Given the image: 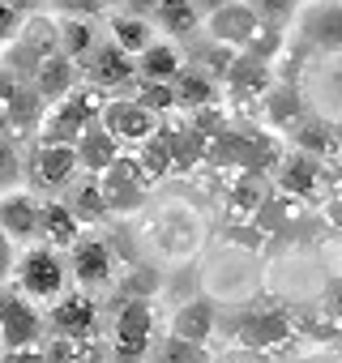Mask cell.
I'll return each mask as SVG.
<instances>
[{
	"mask_svg": "<svg viewBox=\"0 0 342 363\" xmlns=\"http://www.w3.org/2000/svg\"><path fill=\"white\" fill-rule=\"evenodd\" d=\"M13 282L26 299L35 303H52L56 295H65L69 286V261L60 257V248L52 244H35L22 261H13Z\"/></svg>",
	"mask_w": 342,
	"mask_h": 363,
	"instance_id": "1",
	"label": "cell"
},
{
	"mask_svg": "<svg viewBox=\"0 0 342 363\" xmlns=\"http://www.w3.org/2000/svg\"><path fill=\"white\" fill-rule=\"evenodd\" d=\"M150 346H154V303L145 295H128L111 320V359L141 363Z\"/></svg>",
	"mask_w": 342,
	"mask_h": 363,
	"instance_id": "2",
	"label": "cell"
},
{
	"mask_svg": "<svg viewBox=\"0 0 342 363\" xmlns=\"http://www.w3.org/2000/svg\"><path fill=\"white\" fill-rule=\"evenodd\" d=\"M103 103H107V94H103L99 86L69 90V94L56 99V107L48 111V120H43V141H65V145H73L77 133L103 116Z\"/></svg>",
	"mask_w": 342,
	"mask_h": 363,
	"instance_id": "3",
	"label": "cell"
},
{
	"mask_svg": "<svg viewBox=\"0 0 342 363\" xmlns=\"http://www.w3.org/2000/svg\"><path fill=\"white\" fill-rule=\"evenodd\" d=\"M99 193H103V201H107V214H128V210H137L141 201H145V175H141V167H137V154H116L99 175Z\"/></svg>",
	"mask_w": 342,
	"mask_h": 363,
	"instance_id": "4",
	"label": "cell"
},
{
	"mask_svg": "<svg viewBox=\"0 0 342 363\" xmlns=\"http://www.w3.org/2000/svg\"><path fill=\"white\" fill-rule=\"evenodd\" d=\"M39 337H43V312L35 308V299H26L18 286L9 291L0 282V342H5V350L39 346Z\"/></svg>",
	"mask_w": 342,
	"mask_h": 363,
	"instance_id": "5",
	"label": "cell"
},
{
	"mask_svg": "<svg viewBox=\"0 0 342 363\" xmlns=\"http://www.w3.org/2000/svg\"><path fill=\"white\" fill-rule=\"evenodd\" d=\"M43 329L60 337H94L99 333V303L86 291H69L52 299V312L43 316Z\"/></svg>",
	"mask_w": 342,
	"mask_h": 363,
	"instance_id": "6",
	"label": "cell"
},
{
	"mask_svg": "<svg viewBox=\"0 0 342 363\" xmlns=\"http://www.w3.org/2000/svg\"><path fill=\"white\" fill-rule=\"evenodd\" d=\"M99 124H103L120 145H141V141L158 128V111L141 107L137 99H107Z\"/></svg>",
	"mask_w": 342,
	"mask_h": 363,
	"instance_id": "7",
	"label": "cell"
},
{
	"mask_svg": "<svg viewBox=\"0 0 342 363\" xmlns=\"http://www.w3.org/2000/svg\"><path fill=\"white\" fill-rule=\"evenodd\" d=\"M69 269H73V278H77L86 291L107 286L111 274H116L111 244H107L103 235H77V240L69 244Z\"/></svg>",
	"mask_w": 342,
	"mask_h": 363,
	"instance_id": "8",
	"label": "cell"
},
{
	"mask_svg": "<svg viewBox=\"0 0 342 363\" xmlns=\"http://www.w3.org/2000/svg\"><path fill=\"white\" fill-rule=\"evenodd\" d=\"M9 43H13V48H9L5 65H9L13 73H35V65H39L43 56L56 52V22H48V18H31V22L18 26V35H13Z\"/></svg>",
	"mask_w": 342,
	"mask_h": 363,
	"instance_id": "9",
	"label": "cell"
},
{
	"mask_svg": "<svg viewBox=\"0 0 342 363\" xmlns=\"http://www.w3.org/2000/svg\"><path fill=\"white\" fill-rule=\"evenodd\" d=\"M86 77H90V86L111 90V86H124L137 77V60L120 43H94L86 52Z\"/></svg>",
	"mask_w": 342,
	"mask_h": 363,
	"instance_id": "10",
	"label": "cell"
},
{
	"mask_svg": "<svg viewBox=\"0 0 342 363\" xmlns=\"http://www.w3.org/2000/svg\"><path fill=\"white\" fill-rule=\"evenodd\" d=\"M261 22H265V18H261L253 5H244V0H231V5H223V9L210 13V39H219V43L244 52V43L257 35Z\"/></svg>",
	"mask_w": 342,
	"mask_h": 363,
	"instance_id": "11",
	"label": "cell"
},
{
	"mask_svg": "<svg viewBox=\"0 0 342 363\" xmlns=\"http://www.w3.org/2000/svg\"><path fill=\"white\" fill-rule=\"evenodd\" d=\"M236 342L253 350H282L291 342V320L282 312H244L236 320Z\"/></svg>",
	"mask_w": 342,
	"mask_h": 363,
	"instance_id": "12",
	"label": "cell"
},
{
	"mask_svg": "<svg viewBox=\"0 0 342 363\" xmlns=\"http://www.w3.org/2000/svg\"><path fill=\"white\" fill-rule=\"evenodd\" d=\"M223 82H227V94H231L236 103H253V99H261V94L274 86V73H270L265 60H257V56H248V52H236V60L227 65Z\"/></svg>",
	"mask_w": 342,
	"mask_h": 363,
	"instance_id": "13",
	"label": "cell"
},
{
	"mask_svg": "<svg viewBox=\"0 0 342 363\" xmlns=\"http://www.w3.org/2000/svg\"><path fill=\"white\" fill-rule=\"evenodd\" d=\"M321 189V158L295 150L282 158V171H278V193L282 197H295V201H308L312 193Z\"/></svg>",
	"mask_w": 342,
	"mask_h": 363,
	"instance_id": "14",
	"label": "cell"
},
{
	"mask_svg": "<svg viewBox=\"0 0 342 363\" xmlns=\"http://www.w3.org/2000/svg\"><path fill=\"white\" fill-rule=\"evenodd\" d=\"M35 179L43 189H65L77 179V154L65 141H43L35 154Z\"/></svg>",
	"mask_w": 342,
	"mask_h": 363,
	"instance_id": "15",
	"label": "cell"
},
{
	"mask_svg": "<svg viewBox=\"0 0 342 363\" xmlns=\"http://www.w3.org/2000/svg\"><path fill=\"white\" fill-rule=\"evenodd\" d=\"M73 82H77V60H69L60 48L52 56H43L35 65V73H31V90L39 99H65L73 90Z\"/></svg>",
	"mask_w": 342,
	"mask_h": 363,
	"instance_id": "16",
	"label": "cell"
},
{
	"mask_svg": "<svg viewBox=\"0 0 342 363\" xmlns=\"http://www.w3.org/2000/svg\"><path fill=\"white\" fill-rule=\"evenodd\" d=\"M0 231H5L13 244L35 240V231H39V197L35 193H5L0 197Z\"/></svg>",
	"mask_w": 342,
	"mask_h": 363,
	"instance_id": "17",
	"label": "cell"
},
{
	"mask_svg": "<svg viewBox=\"0 0 342 363\" xmlns=\"http://www.w3.org/2000/svg\"><path fill=\"white\" fill-rule=\"evenodd\" d=\"M73 154H77V171H86V175H99L116 154H120V141L94 120V124H86L82 133H77V141H73Z\"/></svg>",
	"mask_w": 342,
	"mask_h": 363,
	"instance_id": "18",
	"label": "cell"
},
{
	"mask_svg": "<svg viewBox=\"0 0 342 363\" xmlns=\"http://www.w3.org/2000/svg\"><path fill=\"white\" fill-rule=\"evenodd\" d=\"M35 235L52 248H69L82 235V218L65 201H39V231Z\"/></svg>",
	"mask_w": 342,
	"mask_h": 363,
	"instance_id": "19",
	"label": "cell"
},
{
	"mask_svg": "<svg viewBox=\"0 0 342 363\" xmlns=\"http://www.w3.org/2000/svg\"><path fill=\"white\" fill-rule=\"evenodd\" d=\"M137 77L141 82H176V73L184 69V52L176 48V43H150V48H141L137 56Z\"/></svg>",
	"mask_w": 342,
	"mask_h": 363,
	"instance_id": "20",
	"label": "cell"
},
{
	"mask_svg": "<svg viewBox=\"0 0 342 363\" xmlns=\"http://www.w3.org/2000/svg\"><path fill=\"white\" fill-rule=\"evenodd\" d=\"M214 325H219V312H214V303H210L206 295L189 299L176 316H171V333H176V337H189V342H206V337L214 333Z\"/></svg>",
	"mask_w": 342,
	"mask_h": 363,
	"instance_id": "21",
	"label": "cell"
},
{
	"mask_svg": "<svg viewBox=\"0 0 342 363\" xmlns=\"http://www.w3.org/2000/svg\"><path fill=\"white\" fill-rule=\"evenodd\" d=\"M171 94H176V107H214L219 103V82L206 77V69H180L176 82H171Z\"/></svg>",
	"mask_w": 342,
	"mask_h": 363,
	"instance_id": "22",
	"label": "cell"
},
{
	"mask_svg": "<svg viewBox=\"0 0 342 363\" xmlns=\"http://www.w3.org/2000/svg\"><path fill=\"white\" fill-rule=\"evenodd\" d=\"M99 43V30H94V22L90 18H82V13H65L60 22H56V48L69 56V60H86V52Z\"/></svg>",
	"mask_w": 342,
	"mask_h": 363,
	"instance_id": "23",
	"label": "cell"
},
{
	"mask_svg": "<svg viewBox=\"0 0 342 363\" xmlns=\"http://www.w3.org/2000/svg\"><path fill=\"white\" fill-rule=\"evenodd\" d=\"M150 18H154L158 30H171L176 39H189V35H197V26H202V13L193 9V0H158Z\"/></svg>",
	"mask_w": 342,
	"mask_h": 363,
	"instance_id": "24",
	"label": "cell"
},
{
	"mask_svg": "<svg viewBox=\"0 0 342 363\" xmlns=\"http://www.w3.org/2000/svg\"><path fill=\"white\" fill-rule=\"evenodd\" d=\"M43 359L48 363H103V346H99V333L94 337H60V333H52Z\"/></svg>",
	"mask_w": 342,
	"mask_h": 363,
	"instance_id": "25",
	"label": "cell"
},
{
	"mask_svg": "<svg viewBox=\"0 0 342 363\" xmlns=\"http://www.w3.org/2000/svg\"><path fill=\"white\" fill-rule=\"evenodd\" d=\"M111 43H120L128 56H137L141 48L154 43V26H150V18H141V13H120V18H111Z\"/></svg>",
	"mask_w": 342,
	"mask_h": 363,
	"instance_id": "26",
	"label": "cell"
},
{
	"mask_svg": "<svg viewBox=\"0 0 342 363\" xmlns=\"http://www.w3.org/2000/svg\"><path fill=\"white\" fill-rule=\"evenodd\" d=\"M154 363H210L206 354V342H189V337H176V333H167L158 346L145 350Z\"/></svg>",
	"mask_w": 342,
	"mask_h": 363,
	"instance_id": "27",
	"label": "cell"
},
{
	"mask_svg": "<svg viewBox=\"0 0 342 363\" xmlns=\"http://www.w3.org/2000/svg\"><path fill=\"white\" fill-rule=\"evenodd\" d=\"M265 116L274 120V124H299V116H304V103H299V94L291 90V86H270L265 94Z\"/></svg>",
	"mask_w": 342,
	"mask_h": 363,
	"instance_id": "28",
	"label": "cell"
},
{
	"mask_svg": "<svg viewBox=\"0 0 342 363\" xmlns=\"http://www.w3.org/2000/svg\"><path fill=\"white\" fill-rule=\"evenodd\" d=\"M82 223H99V218H107V201H103V193H99V179L90 175L82 189H73V201H65Z\"/></svg>",
	"mask_w": 342,
	"mask_h": 363,
	"instance_id": "29",
	"label": "cell"
},
{
	"mask_svg": "<svg viewBox=\"0 0 342 363\" xmlns=\"http://www.w3.org/2000/svg\"><path fill=\"white\" fill-rule=\"evenodd\" d=\"M261 197H265V193H261V184L244 175L240 184L227 193V214H231V223H236V218H240V223H244V218H253V214H257V206H261Z\"/></svg>",
	"mask_w": 342,
	"mask_h": 363,
	"instance_id": "30",
	"label": "cell"
},
{
	"mask_svg": "<svg viewBox=\"0 0 342 363\" xmlns=\"http://www.w3.org/2000/svg\"><path fill=\"white\" fill-rule=\"evenodd\" d=\"M308 35V30H304ZM312 43H321V48H338L342 43V5H329V9H316L312 13V35H308Z\"/></svg>",
	"mask_w": 342,
	"mask_h": 363,
	"instance_id": "31",
	"label": "cell"
},
{
	"mask_svg": "<svg viewBox=\"0 0 342 363\" xmlns=\"http://www.w3.org/2000/svg\"><path fill=\"white\" fill-rule=\"evenodd\" d=\"M278 48H282V30H278V22H261V26H257V35L244 43V52H248V56H257V60H265V65L274 60V52H278Z\"/></svg>",
	"mask_w": 342,
	"mask_h": 363,
	"instance_id": "32",
	"label": "cell"
},
{
	"mask_svg": "<svg viewBox=\"0 0 342 363\" xmlns=\"http://www.w3.org/2000/svg\"><path fill=\"white\" fill-rule=\"evenodd\" d=\"M137 103L150 107V111H171V107H176L171 82H141V86H137Z\"/></svg>",
	"mask_w": 342,
	"mask_h": 363,
	"instance_id": "33",
	"label": "cell"
},
{
	"mask_svg": "<svg viewBox=\"0 0 342 363\" xmlns=\"http://www.w3.org/2000/svg\"><path fill=\"white\" fill-rule=\"evenodd\" d=\"M295 141H299V150H304V154H312V158H321V154H329V150H333V133H325L321 124H299Z\"/></svg>",
	"mask_w": 342,
	"mask_h": 363,
	"instance_id": "34",
	"label": "cell"
},
{
	"mask_svg": "<svg viewBox=\"0 0 342 363\" xmlns=\"http://www.w3.org/2000/svg\"><path fill=\"white\" fill-rule=\"evenodd\" d=\"M244 5H253L265 22H278V26L295 13V0H244Z\"/></svg>",
	"mask_w": 342,
	"mask_h": 363,
	"instance_id": "35",
	"label": "cell"
},
{
	"mask_svg": "<svg viewBox=\"0 0 342 363\" xmlns=\"http://www.w3.org/2000/svg\"><path fill=\"white\" fill-rule=\"evenodd\" d=\"M154 286H158V278H154L145 265H141V269H133V274L124 278V291H128V295H145V299H150V295H154Z\"/></svg>",
	"mask_w": 342,
	"mask_h": 363,
	"instance_id": "36",
	"label": "cell"
},
{
	"mask_svg": "<svg viewBox=\"0 0 342 363\" xmlns=\"http://www.w3.org/2000/svg\"><path fill=\"white\" fill-rule=\"evenodd\" d=\"M26 22V13L22 9H13V5H5V0H0V43H9L13 35H18V26Z\"/></svg>",
	"mask_w": 342,
	"mask_h": 363,
	"instance_id": "37",
	"label": "cell"
},
{
	"mask_svg": "<svg viewBox=\"0 0 342 363\" xmlns=\"http://www.w3.org/2000/svg\"><path fill=\"white\" fill-rule=\"evenodd\" d=\"M13 261H18V257H13V240L0 231V282L13 278Z\"/></svg>",
	"mask_w": 342,
	"mask_h": 363,
	"instance_id": "38",
	"label": "cell"
},
{
	"mask_svg": "<svg viewBox=\"0 0 342 363\" xmlns=\"http://www.w3.org/2000/svg\"><path fill=\"white\" fill-rule=\"evenodd\" d=\"M5 363H48V359L39 346H13V350H5Z\"/></svg>",
	"mask_w": 342,
	"mask_h": 363,
	"instance_id": "39",
	"label": "cell"
},
{
	"mask_svg": "<svg viewBox=\"0 0 342 363\" xmlns=\"http://www.w3.org/2000/svg\"><path fill=\"white\" fill-rule=\"evenodd\" d=\"M18 86H22V82H18V73H13L9 65H0V107H5V103L18 94Z\"/></svg>",
	"mask_w": 342,
	"mask_h": 363,
	"instance_id": "40",
	"label": "cell"
},
{
	"mask_svg": "<svg viewBox=\"0 0 342 363\" xmlns=\"http://www.w3.org/2000/svg\"><path fill=\"white\" fill-rule=\"evenodd\" d=\"M18 171V158H13V150L9 145H0V184H5V179Z\"/></svg>",
	"mask_w": 342,
	"mask_h": 363,
	"instance_id": "41",
	"label": "cell"
},
{
	"mask_svg": "<svg viewBox=\"0 0 342 363\" xmlns=\"http://www.w3.org/2000/svg\"><path fill=\"white\" fill-rule=\"evenodd\" d=\"M223 5H231V0H193V9L202 13V18H210L214 9H223Z\"/></svg>",
	"mask_w": 342,
	"mask_h": 363,
	"instance_id": "42",
	"label": "cell"
},
{
	"mask_svg": "<svg viewBox=\"0 0 342 363\" xmlns=\"http://www.w3.org/2000/svg\"><path fill=\"white\" fill-rule=\"evenodd\" d=\"M154 5H158V0H128V13H141V18H150V13H154Z\"/></svg>",
	"mask_w": 342,
	"mask_h": 363,
	"instance_id": "43",
	"label": "cell"
},
{
	"mask_svg": "<svg viewBox=\"0 0 342 363\" xmlns=\"http://www.w3.org/2000/svg\"><path fill=\"white\" fill-rule=\"evenodd\" d=\"M223 363H265V359L261 354H227Z\"/></svg>",
	"mask_w": 342,
	"mask_h": 363,
	"instance_id": "44",
	"label": "cell"
},
{
	"mask_svg": "<svg viewBox=\"0 0 342 363\" xmlns=\"http://www.w3.org/2000/svg\"><path fill=\"white\" fill-rule=\"evenodd\" d=\"M5 5H13V9H22V13H35L39 0H5Z\"/></svg>",
	"mask_w": 342,
	"mask_h": 363,
	"instance_id": "45",
	"label": "cell"
},
{
	"mask_svg": "<svg viewBox=\"0 0 342 363\" xmlns=\"http://www.w3.org/2000/svg\"><path fill=\"white\" fill-rule=\"evenodd\" d=\"M0 363H5V354H0Z\"/></svg>",
	"mask_w": 342,
	"mask_h": 363,
	"instance_id": "46",
	"label": "cell"
}]
</instances>
